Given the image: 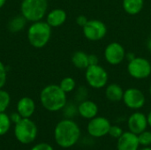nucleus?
I'll return each instance as SVG.
<instances>
[{"label":"nucleus","instance_id":"f257e3e1","mask_svg":"<svg viewBox=\"0 0 151 150\" xmlns=\"http://www.w3.org/2000/svg\"><path fill=\"white\" fill-rule=\"evenodd\" d=\"M80 137V127L71 119H63L59 121L55 127L54 138L56 143L63 149H69L74 146Z\"/></svg>","mask_w":151,"mask_h":150},{"label":"nucleus","instance_id":"f03ea898","mask_svg":"<svg viewBox=\"0 0 151 150\" xmlns=\"http://www.w3.org/2000/svg\"><path fill=\"white\" fill-rule=\"evenodd\" d=\"M40 101L45 110L51 112L58 111L66 105V93L61 89L59 85L50 84L41 91Z\"/></svg>","mask_w":151,"mask_h":150},{"label":"nucleus","instance_id":"7ed1b4c3","mask_svg":"<svg viewBox=\"0 0 151 150\" xmlns=\"http://www.w3.org/2000/svg\"><path fill=\"white\" fill-rule=\"evenodd\" d=\"M51 36V27L42 20L33 22L27 29V40L29 43L36 48L41 49L48 44Z\"/></svg>","mask_w":151,"mask_h":150},{"label":"nucleus","instance_id":"20e7f679","mask_svg":"<svg viewBox=\"0 0 151 150\" xmlns=\"http://www.w3.org/2000/svg\"><path fill=\"white\" fill-rule=\"evenodd\" d=\"M48 7V0H23L20 4V11L27 21L35 22L44 18Z\"/></svg>","mask_w":151,"mask_h":150},{"label":"nucleus","instance_id":"39448f33","mask_svg":"<svg viewBox=\"0 0 151 150\" xmlns=\"http://www.w3.org/2000/svg\"><path fill=\"white\" fill-rule=\"evenodd\" d=\"M14 134L18 141L22 144H29L33 142L37 135V127L34 121L30 118H21L19 122L15 124Z\"/></svg>","mask_w":151,"mask_h":150},{"label":"nucleus","instance_id":"423d86ee","mask_svg":"<svg viewBox=\"0 0 151 150\" xmlns=\"http://www.w3.org/2000/svg\"><path fill=\"white\" fill-rule=\"evenodd\" d=\"M85 79L91 88L95 89H100L107 86L109 75L103 66L99 65H88V67L86 69Z\"/></svg>","mask_w":151,"mask_h":150},{"label":"nucleus","instance_id":"0eeeda50","mask_svg":"<svg viewBox=\"0 0 151 150\" xmlns=\"http://www.w3.org/2000/svg\"><path fill=\"white\" fill-rule=\"evenodd\" d=\"M127 72L134 79H147L151 74L150 62L144 57H135L133 60L129 61L127 65Z\"/></svg>","mask_w":151,"mask_h":150},{"label":"nucleus","instance_id":"6e6552de","mask_svg":"<svg viewBox=\"0 0 151 150\" xmlns=\"http://www.w3.org/2000/svg\"><path fill=\"white\" fill-rule=\"evenodd\" d=\"M84 36L93 42L104 39L107 34L106 25L99 19H88L87 24L82 27Z\"/></svg>","mask_w":151,"mask_h":150},{"label":"nucleus","instance_id":"1a4fd4ad","mask_svg":"<svg viewBox=\"0 0 151 150\" xmlns=\"http://www.w3.org/2000/svg\"><path fill=\"white\" fill-rule=\"evenodd\" d=\"M125 48L117 42L109 43L104 50V58L107 63L111 65H118L121 64L126 58Z\"/></svg>","mask_w":151,"mask_h":150},{"label":"nucleus","instance_id":"9d476101","mask_svg":"<svg viewBox=\"0 0 151 150\" xmlns=\"http://www.w3.org/2000/svg\"><path fill=\"white\" fill-rule=\"evenodd\" d=\"M122 100L126 106L132 110L142 109L146 102V98L142 91L135 88H127L124 92Z\"/></svg>","mask_w":151,"mask_h":150},{"label":"nucleus","instance_id":"9b49d317","mask_svg":"<svg viewBox=\"0 0 151 150\" xmlns=\"http://www.w3.org/2000/svg\"><path fill=\"white\" fill-rule=\"evenodd\" d=\"M110 121L104 117H95L88 124V133L95 138H101L109 133L111 127Z\"/></svg>","mask_w":151,"mask_h":150},{"label":"nucleus","instance_id":"f8f14e48","mask_svg":"<svg viewBox=\"0 0 151 150\" xmlns=\"http://www.w3.org/2000/svg\"><path fill=\"white\" fill-rule=\"evenodd\" d=\"M127 126L130 132L138 135L144 132L149 126L147 117L142 112H134L129 117L127 120Z\"/></svg>","mask_w":151,"mask_h":150},{"label":"nucleus","instance_id":"ddd939ff","mask_svg":"<svg viewBox=\"0 0 151 150\" xmlns=\"http://www.w3.org/2000/svg\"><path fill=\"white\" fill-rule=\"evenodd\" d=\"M140 146L138 135L132 132H125L118 139V150H138Z\"/></svg>","mask_w":151,"mask_h":150},{"label":"nucleus","instance_id":"4468645a","mask_svg":"<svg viewBox=\"0 0 151 150\" xmlns=\"http://www.w3.org/2000/svg\"><path fill=\"white\" fill-rule=\"evenodd\" d=\"M35 111V103L30 97L25 96L17 103V111L23 118H29Z\"/></svg>","mask_w":151,"mask_h":150},{"label":"nucleus","instance_id":"2eb2a0df","mask_svg":"<svg viewBox=\"0 0 151 150\" xmlns=\"http://www.w3.org/2000/svg\"><path fill=\"white\" fill-rule=\"evenodd\" d=\"M77 110H78L79 114L83 118L89 119V120L96 117L98 113L97 104L95 102L89 101V100H84L81 102Z\"/></svg>","mask_w":151,"mask_h":150},{"label":"nucleus","instance_id":"dca6fc26","mask_svg":"<svg viewBox=\"0 0 151 150\" xmlns=\"http://www.w3.org/2000/svg\"><path fill=\"white\" fill-rule=\"evenodd\" d=\"M67 18L66 12L60 8L51 10L46 16V22L51 27H58L62 26Z\"/></svg>","mask_w":151,"mask_h":150},{"label":"nucleus","instance_id":"f3484780","mask_svg":"<svg viewBox=\"0 0 151 150\" xmlns=\"http://www.w3.org/2000/svg\"><path fill=\"white\" fill-rule=\"evenodd\" d=\"M124 90L120 85L117 83H111L106 86L105 96L111 102H120L123 99Z\"/></svg>","mask_w":151,"mask_h":150},{"label":"nucleus","instance_id":"a211bd4d","mask_svg":"<svg viewBox=\"0 0 151 150\" xmlns=\"http://www.w3.org/2000/svg\"><path fill=\"white\" fill-rule=\"evenodd\" d=\"M124 11L129 15H136L140 13L144 6V0H123Z\"/></svg>","mask_w":151,"mask_h":150},{"label":"nucleus","instance_id":"6ab92c4d","mask_svg":"<svg viewBox=\"0 0 151 150\" xmlns=\"http://www.w3.org/2000/svg\"><path fill=\"white\" fill-rule=\"evenodd\" d=\"M72 63L78 69H87L89 65L88 55L84 51L78 50L72 56Z\"/></svg>","mask_w":151,"mask_h":150},{"label":"nucleus","instance_id":"aec40b11","mask_svg":"<svg viewBox=\"0 0 151 150\" xmlns=\"http://www.w3.org/2000/svg\"><path fill=\"white\" fill-rule=\"evenodd\" d=\"M27 19L23 15H18L12 18L8 23V29L12 33H18L23 30L27 24Z\"/></svg>","mask_w":151,"mask_h":150},{"label":"nucleus","instance_id":"412c9836","mask_svg":"<svg viewBox=\"0 0 151 150\" xmlns=\"http://www.w3.org/2000/svg\"><path fill=\"white\" fill-rule=\"evenodd\" d=\"M11 124L12 121L10 117L4 112H1L0 113V136L4 135L5 133H8L11 127Z\"/></svg>","mask_w":151,"mask_h":150},{"label":"nucleus","instance_id":"4be33fe9","mask_svg":"<svg viewBox=\"0 0 151 150\" xmlns=\"http://www.w3.org/2000/svg\"><path fill=\"white\" fill-rule=\"evenodd\" d=\"M59 87L61 88V89L65 93L67 94V93H70V92L74 90V88L76 87V82H75L73 78H72V77H65V78H64L60 81Z\"/></svg>","mask_w":151,"mask_h":150},{"label":"nucleus","instance_id":"5701e85b","mask_svg":"<svg viewBox=\"0 0 151 150\" xmlns=\"http://www.w3.org/2000/svg\"><path fill=\"white\" fill-rule=\"evenodd\" d=\"M11 103V96L5 90L0 89V113L4 112Z\"/></svg>","mask_w":151,"mask_h":150},{"label":"nucleus","instance_id":"b1692460","mask_svg":"<svg viewBox=\"0 0 151 150\" xmlns=\"http://www.w3.org/2000/svg\"><path fill=\"white\" fill-rule=\"evenodd\" d=\"M138 141L140 145L144 147H149L151 145V132L144 131L138 134Z\"/></svg>","mask_w":151,"mask_h":150},{"label":"nucleus","instance_id":"393cba45","mask_svg":"<svg viewBox=\"0 0 151 150\" xmlns=\"http://www.w3.org/2000/svg\"><path fill=\"white\" fill-rule=\"evenodd\" d=\"M6 80H7V70L5 65L0 61V89H2L5 83H6Z\"/></svg>","mask_w":151,"mask_h":150},{"label":"nucleus","instance_id":"a878e982","mask_svg":"<svg viewBox=\"0 0 151 150\" xmlns=\"http://www.w3.org/2000/svg\"><path fill=\"white\" fill-rule=\"evenodd\" d=\"M123 130L118 126H111L109 130V135L114 139H119L123 134Z\"/></svg>","mask_w":151,"mask_h":150},{"label":"nucleus","instance_id":"bb28decb","mask_svg":"<svg viewBox=\"0 0 151 150\" xmlns=\"http://www.w3.org/2000/svg\"><path fill=\"white\" fill-rule=\"evenodd\" d=\"M31 150H54L53 148L48 144V143H45V142H42V143H38L36 144L35 147L32 148Z\"/></svg>","mask_w":151,"mask_h":150},{"label":"nucleus","instance_id":"cd10ccee","mask_svg":"<svg viewBox=\"0 0 151 150\" xmlns=\"http://www.w3.org/2000/svg\"><path fill=\"white\" fill-rule=\"evenodd\" d=\"M88 21V18H87L85 15H79V16L76 18V23H77L80 27H83L87 24Z\"/></svg>","mask_w":151,"mask_h":150},{"label":"nucleus","instance_id":"c85d7f7f","mask_svg":"<svg viewBox=\"0 0 151 150\" xmlns=\"http://www.w3.org/2000/svg\"><path fill=\"white\" fill-rule=\"evenodd\" d=\"M88 63L89 65H98L99 63V58L95 54H90L88 55Z\"/></svg>","mask_w":151,"mask_h":150},{"label":"nucleus","instance_id":"c756f323","mask_svg":"<svg viewBox=\"0 0 151 150\" xmlns=\"http://www.w3.org/2000/svg\"><path fill=\"white\" fill-rule=\"evenodd\" d=\"M10 118H11V121L12 123H14V124H17L18 122L20 121V119L22 118V117L19 114V112H14V113H12V115L10 116Z\"/></svg>","mask_w":151,"mask_h":150},{"label":"nucleus","instance_id":"7c9ffc66","mask_svg":"<svg viewBox=\"0 0 151 150\" xmlns=\"http://www.w3.org/2000/svg\"><path fill=\"white\" fill-rule=\"evenodd\" d=\"M126 57L127 58L128 61H131L135 57V56H134V53H127V54H126Z\"/></svg>","mask_w":151,"mask_h":150},{"label":"nucleus","instance_id":"2f4dec72","mask_svg":"<svg viewBox=\"0 0 151 150\" xmlns=\"http://www.w3.org/2000/svg\"><path fill=\"white\" fill-rule=\"evenodd\" d=\"M147 119H148V125L151 127V111L149 113V115L147 116Z\"/></svg>","mask_w":151,"mask_h":150},{"label":"nucleus","instance_id":"473e14b6","mask_svg":"<svg viewBox=\"0 0 151 150\" xmlns=\"http://www.w3.org/2000/svg\"><path fill=\"white\" fill-rule=\"evenodd\" d=\"M147 46H148V49H149V50H150V51H151V35L150 36L149 40H148V43H147Z\"/></svg>","mask_w":151,"mask_h":150},{"label":"nucleus","instance_id":"72a5a7b5","mask_svg":"<svg viewBox=\"0 0 151 150\" xmlns=\"http://www.w3.org/2000/svg\"><path fill=\"white\" fill-rule=\"evenodd\" d=\"M5 3H6V0H0V9L5 4Z\"/></svg>","mask_w":151,"mask_h":150},{"label":"nucleus","instance_id":"f704fd0d","mask_svg":"<svg viewBox=\"0 0 151 150\" xmlns=\"http://www.w3.org/2000/svg\"><path fill=\"white\" fill-rule=\"evenodd\" d=\"M140 150H151V148H150V147H144L143 149H142Z\"/></svg>","mask_w":151,"mask_h":150},{"label":"nucleus","instance_id":"c9c22d12","mask_svg":"<svg viewBox=\"0 0 151 150\" xmlns=\"http://www.w3.org/2000/svg\"><path fill=\"white\" fill-rule=\"evenodd\" d=\"M150 96H151V84H150Z\"/></svg>","mask_w":151,"mask_h":150}]
</instances>
